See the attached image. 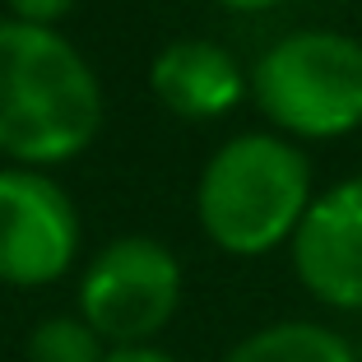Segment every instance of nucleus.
I'll use <instances>...</instances> for the list:
<instances>
[{
	"label": "nucleus",
	"instance_id": "nucleus-1",
	"mask_svg": "<svg viewBox=\"0 0 362 362\" xmlns=\"http://www.w3.org/2000/svg\"><path fill=\"white\" fill-rule=\"evenodd\" d=\"M107 121L98 70L61 28L0 19V158L52 172L93 149Z\"/></svg>",
	"mask_w": 362,
	"mask_h": 362
},
{
	"label": "nucleus",
	"instance_id": "nucleus-2",
	"mask_svg": "<svg viewBox=\"0 0 362 362\" xmlns=\"http://www.w3.org/2000/svg\"><path fill=\"white\" fill-rule=\"evenodd\" d=\"M316 200L311 158L274 130H242L204 158L195 181V223L233 260H256L293 242Z\"/></svg>",
	"mask_w": 362,
	"mask_h": 362
},
{
	"label": "nucleus",
	"instance_id": "nucleus-3",
	"mask_svg": "<svg viewBox=\"0 0 362 362\" xmlns=\"http://www.w3.org/2000/svg\"><path fill=\"white\" fill-rule=\"evenodd\" d=\"M269 130L293 144L362 130V37L339 28H293L256 56L246 75Z\"/></svg>",
	"mask_w": 362,
	"mask_h": 362
},
{
	"label": "nucleus",
	"instance_id": "nucleus-4",
	"mask_svg": "<svg viewBox=\"0 0 362 362\" xmlns=\"http://www.w3.org/2000/svg\"><path fill=\"white\" fill-rule=\"evenodd\" d=\"M186 269L158 237L126 233L98 251L79 274L75 311L103 334L107 349L153 344L181 311Z\"/></svg>",
	"mask_w": 362,
	"mask_h": 362
},
{
	"label": "nucleus",
	"instance_id": "nucleus-5",
	"mask_svg": "<svg viewBox=\"0 0 362 362\" xmlns=\"http://www.w3.org/2000/svg\"><path fill=\"white\" fill-rule=\"evenodd\" d=\"M84 223L61 181L37 168H0V284L47 288L79 260Z\"/></svg>",
	"mask_w": 362,
	"mask_h": 362
},
{
	"label": "nucleus",
	"instance_id": "nucleus-6",
	"mask_svg": "<svg viewBox=\"0 0 362 362\" xmlns=\"http://www.w3.org/2000/svg\"><path fill=\"white\" fill-rule=\"evenodd\" d=\"M288 256L298 284L320 307L362 311V172L316 191Z\"/></svg>",
	"mask_w": 362,
	"mask_h": 362
},
{
	"label": "nucleus",
	"instance_id": "nucleus-7",
	"mask_svg": "<svg viewBox=\"0 0 362 362\" xmlns=\"http://www.w3.org/2000/svg\"><path fill=\"white\" fill-rule=\"evenodd\" d=\"M149 93L177 121H218L246 93V70L214 37H172L149 61Z\"/></svg>",
	"mask_w": 362,
	"mask_h": 362
},
{
	"label": "nucleus",
	"instance_id": "nucleus-8",
	"mask_svg": "<svg viewBox=\"0 0 362 362\" xmlns=\"http://www.w3.org/2000/svg\"><path fill=\"white\" fill-rule=\"evenodd\" d=\"M223 362H358V353L320 320H274L237 339Z\"/></svg>",
	"mask_w": 362,
	"mask_h": 362
},
{
	"label": "nucleus",
	"instance_id": "nucleus-9",
	"mask_svg": "<svg viewBox=\"0 0 362 362\" xmlns=\"http://www.w3.org/2000/svg\"><path fill=\"white\" fill-rule=\"evenodd\" d=\"M23 358L28 362H103L107 344L79 311H56V316H42L28 330Z\"/></svg>",
	"mask_w": 362,
	"mask_h": 362
},
{
	"label": "nucleus",
	"instance_id": "nucleus-10",
	"mask_svg": "<svg viewBox=\"0 0 362 362\" xmlns=\"http://www.w3.org/2000/svg\"><path fill=\"white\" fill-rule=\"evenodd\" d=\"M5 10H10V19L19 23H37V28H61L70 14H75L79 0H0Z\"/></svg>",
	"mask_w": 362,
	"mask_h": 362
},
{
	"label": "nucleus",
	"instance_id": "nucleus-11",
	"mask_svg": "<svg viewBox=\"0 0 362 362\" xmlns=\"http://www.w3.org/2000/svg\"><path fill=\"white\" fill-rule=\"evenodd\" d=\"M103 362H177V358L158 344H135V349H107Z\"/></svg>",
	"mask_w": 362,
	"mask_h": 362
},
{
	"label": "nucleus",
	"instance_id": "nucleus-12",
	"mask_svg": "<svg viewBox=\"0 0 362 362\" xmlns=\"http://www.w3.org/2000/svg\"><path fill=\"white\" fill-rule=\"evenodd\" d=\"M218 5L233 14H265V10H279L284 0H218Z\"/></svg>",
	"mask_w": 362,
	"mask_h": 362
}]
</instances>
